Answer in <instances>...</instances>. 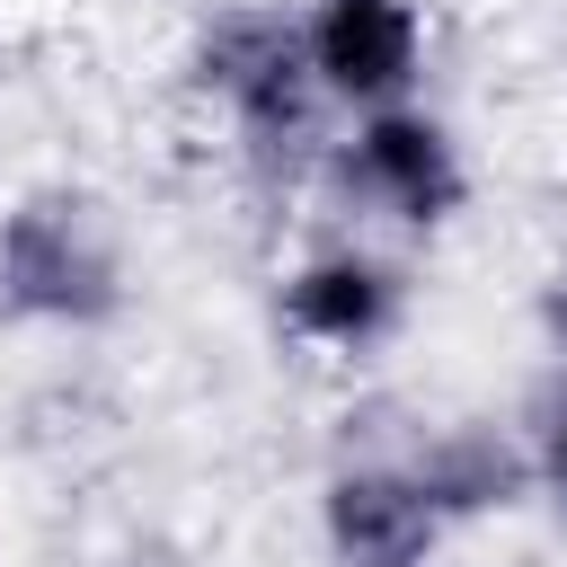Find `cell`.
Here are the masks:
<instances>
[{
	"label": "cell",
	"instance_id": "obj_1",
	"mask_svg": "<svg viewBox=\"0 0 567 567\" xmlns=\"http://www.w3.org/2000/svg\"><path fill=\"white\" fill-rule=\"evenodd\" d=\"M186 71L257 159H301L319 142V97L328 89L310 71L301 18H284V9H213L195 27Z\"/></svg>",
	"mask_w": 567,
	"mask_h": 567
},
{
	"label": "cell",
	"instance_id": "obj_2",
	"mask_svg": "<svg viewBox=\"0 0 567 567\" xmlns=\"http://www.w3.org/2000/svg\"><path fill=\"white\" fill-rule=\"evenodd\" d=\"M0 301L44 328H97L124 310V248L97 195L35 186L0 213Z\"/></svg>",
	"mask_w": 567,
	"mask_h": 567
},
{
	"label": "cell",
	"instance_id": "obj_3",
	"mask_svg": "<svg viewBox=\"0 0 567 567\" xmlns=\"http://www.w3.org/2000/svg\"><path fill=\"white\" fill-rule=\"evenodd\" d=\"M337 177L354 204H372L381 221H408V230H443L470 195V168L452 151V133L425 115V106H372L354 115L346 151H337Z\"/></svg>",
	"mask_w": 567,
	"mask_h": 567
},
{
	"label": "cell",
	"instance_id": "obj_4",
	"mask_svg": "<svg viewBox=\"0 0 567 567\" xmlns=\"http://www.w3.org/2000/svg\"><path fill=\"white\" fill-rule=\"evenodd\" d=\"M310 71L337 106L372 115V106H408L416 71H425V18L416 0H310L301 18Z\"/></svg>",
	"mask_w": 567,
	"mask_h": 567
},
{
	"label": "cell",
	"instance_id": "obj_5",
	"mask_svg": "<svg viewBox=\"0 0 567 567\" xmlns=\"http://www.w3.org/2000/svg\"><path fill=\"white\" fill-rule=\"evenodd\" d=\"M319 532L337 567H425L443 540V505L425 496V478L399 461H354L328 478L319 496Z\"/></svg>",
	"mask_w": 567,
	"mask_h": 567
},
{
	"label": "cell",
	"instance_id": "obj_6",
	"mask_svg": "<svg viewBox=\"0 0 567 567\" xmlns=\"http://www.w3.org/2000/svg\"><path fill=\"white\" fill-rule=\"evenodd\" d=\"M275 310H284V328H292L301 346L363 354V346H381V337L399 328V275H390L372 248H319V257H301V266L284 275Z\"/></svg>",
	"mask_w": 567,
	"mask_h": 567
},
{
	"label": "cell",
	"instance_id": "obj_7",
	"mask_svg": "<svg viewBox=\"0 0 567 567\" xmlns=\"http://www.w3.org/2000/svg\"><path fill=\"white\" fill-rule=\"evenodd\" d=\"M408 470L425 478V496L443 505V523H461V514H487V505H514L523 496V478H532V452H514L496 425H434L416 452H408Z\"/></svg>",
	"mask_w": 567,
	"mask_h": 567
},
{
	"label": "cell",
	"instance_id": "obj_8",
	"mask_svg": "<svg viewBox=\"0 0 567 567\" xmlns=\"http://www.w3.org/2000/svg\"><path fill=\"white\" fill-rule=\"evenodd\" d=\"M532 478L567 505V381L540 399V425H532Z\"/></svg>",
	"mask_w": 567,
	"mask_h": 567
}]
</instances>
